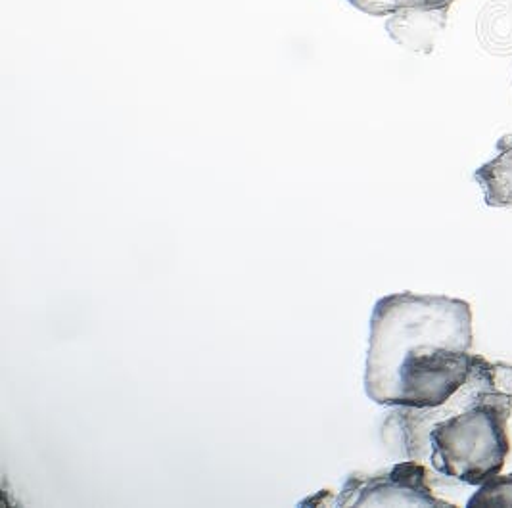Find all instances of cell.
<instances>
[{"mask_svg":"<svg viewBox=\"0 0 512 508\" xmlns=\"http://www.w3.org/2000/svg\"><path fill=\"white\" fill-rule=\"evenodd\" d=\"M451 6L403 8L390 14L386 29L397 45L428 54L438 45L449 20Z\"/></svg>","mask_w":512,"mask_h":508,"instance_id":"obj_4","label":"cell"},{"mask_svg":"<svg viewBox=\"0 0 512 508\" xmlns=\"http://www.w3.org/2000/svg\"><path fill=\"white\" fill-rule=\"evenodd\" d=\"M512 367L472 357L465 384L438 407H397L386 428L396 432L403 455L443 478L488 484L511 451Z\"/></svg>","mask_w":512,"mask_h":508,"instance_id":"obj_2","label":"cell"},{"mask_svg":"<svg viewBox=\"0 0 512 508\" xmlns=\"http://www.w3.org/2000/svg\"><path fill=\"white\" fill-rule=\"evenodd\" d=\"M351 4L369 16H390L403 8H434L451 6L455 0H350Z\"/></svg>","mask_w":512,"mask_h":508,"instance_id":"obj_7","label":"cell"},{"mask_svg":"<svg viewBox=\"0 0 512 508\" xmlns=\"http://www.w3.org/2000/svg\"><path fill=\"white\" fill-rule=\"evenodd\" d=\"M468 508H512V474L495 476L488 484L480 485L468 499Z\"/></svg>","mask_w":512,"mask_h":508,"instance_id":"obj_6","label":"cell"},{"mask_svg":"<svg viewBox=\"0 0 512 508\" xmlns=\"http://www.w3.org/2000/svg\"><path fill=\"white\" fill-rule=\"evenodd\" d=\"M338 505L353 507H438L455 505L438 499L428 485V468L417 461L399 462L390 472L351 476Z\"/></svg>","mask_w":512,"mask_h":508,"instance_id":"obj_3","label":"cell"},{"mask_svg":"<svg viewBox=\"0 0 512 508\" xmlns=\"http://www.w3.org/2000/svg\"><path fill=\"white\" fill-rule=\"evenodd\" d=\"M472 309L465 300L390 294L376 301L365 392L386 407H438L472 367Z\"/></svg>","mask_w":512,"mask_h":508,"instance_id":"obj_1","label":"cell"},{"mask_svg":"<svg viewBox=\"0 0 512 508\" xmlns=\"http://www.w3.org/2000/svg\"><path fill=\"white\" fill-rule=\"evenodd\" d=\"M486 204L491 208H512V137L497 142V154L476 171Z\"/></svg>","mask_w":512,"mask_h":508,"instance_id":"obj_5","label":"cell"}]
</instances>
